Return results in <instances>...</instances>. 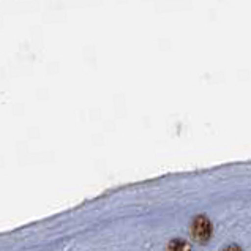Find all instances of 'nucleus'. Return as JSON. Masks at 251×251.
Returning <instances> with one entry per match:
<instances>
[{
  "mask_svg": "<svg viewBox=\"0 0 251 251\" xmlns=\"http://www.w3.org/2000/svg\"><path fill=\"white\" fill-rule=\"evenodd\" d=\"M223 251H242L239 247H235V245H231V247H227V248H225Z\"/></svg>",
  "mask_w": 251,
  "mask_h": 251,
  "instance_id": "3",
  "label": "nucleus"
},
{
  "mask_svg": "<svg viewBox=\"0 0 251 251\" xmlns=\"http://www.w3.org/2000/svg\"><path fill=\"white\" fill-rule=\"evenodd\" d=\"M191 237L199 243H207L212 237V223L210 220L201 215L196 217L191 225Z\"/></svg>",
  "mask_w": 251,
  "mask_h": 251,
  "instance_id": "1",
  "label": "nucleus"
},
{
  "mask_svg": "<svg viewBox=\"0 0 251 251\" xmlns=\"http://www.w3.org/2000/svg\"><path fill=\"white\" fill-rule=\"evenodd\" d=\"M168 251H193V250H191V247L185 240L176 239V240H171L169 242Z\"/></svg>",
  "mask_w": 251,
  "mask_h": 251,
  "instance_id": "2",
  "label": "nucleus"
}]
</instances>
